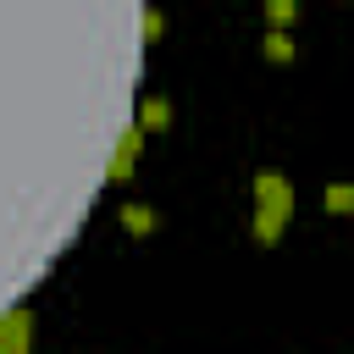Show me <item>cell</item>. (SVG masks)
<instances>
[{"label": "cell", "instance_id": "cell-2", "mask_svg": "<svg viewBox=\"0 0 354 354\" xmlns=\"http://www.w3.org/2000/svg\"><path fill=\"white\" fill-rule=\"evenodd\" d=\"M138 155H144V127L133 122V127H122V138H116V155H111V166H105V183H127V171L138 166Z\"/></svg>", "mask_w": 354, "mask_h": 354}, {"label": "cell", "instance_id": "cell-1", "mask_svg": "<svg viewBox=\"0 0 354 354\" xmlns=\"http://www.w3.org/2000/svg\"><path fill=\"white\" fill-rule=\"evenodd\" d=\"M288 221H293V183L277 166H260L254 171V227H249V238L260 249H277Z\"/></svg>", "mask_w": 354, "mask_h": 354}, {"label": "cell", "instance_id": "cell-7", "mask_svg": "<svg viewBox=\"0 0 354 354\" xmlns=\"http://www.w3.org/2000/svg\"><path fill=\"white\" fill-rule=\"evenodd\" d=\"M260 55H266L271 66H288V61H293V39H288V33H271V28H266V39H260Z\"/></svg>", "mask_w": 354, "mask_h": 354}, {"label": "cell", "instance_id": "cell-8", "mask_svg": "<svg viewBox=\"0 0 354 354\" xmlns=\"http://www.w3.org/2000/svg\"><path fill=\"white\" fill-rule=\"evenodd\" d=\"M293 17H299V6H293V0H266V28H271V33H288V28H293Z\"/></svg>", "mask_w": 354, "mask_h": 354}, {"label": "cell", "instance_id": "cell-6", "mask_svg": "<svg viewBox=\"0 0 354 354\" xmlns=\"http://www.w3.org/2000/svg\"><path fill=\"white\" fill-rule=\"evenodd\" d=\"M321 205H326V216H354V183H326V194H321Z\"/></svg>", "mask_w": 354, "mask_h": 354}, {"label": "cell", "instance_id": "cell-3", "mask_svg": "<svg viewBox=\"0 0 354 354\" xmlns=\"http://www.w3.org/2000/svg\"><path fill=\"white\" fill-rule=\"evenodd\" d=\"M0 354H33V310L28 304H17L0 321Z\"/></svg>", "mask_w": 354, "mask_h": 354}, {"label": "cell", "instance_id": "cell-5", "mask_svg": "<svg viewBox=\"0 0 354 354\" xmlns=\"http://www.w3.org/2000/svg\"><path fill=\"white\" fill-rule=\"evenodd\" d=\"M138 127H144V133H166V127H171V100H166V94H144Z\"/></svg>", "mask_w": 354, "mask_h": 354}, {"label": "cell", "instance_id": "cell-9", "mask_svg": "<svg viewBox=\"0 0 354 354\" xmlns=\"http://www.w3.org/2000/svg\"><path fill=\"white\" fill-rule=\"evenodd\" d=\"M144 33H149V39H160V33H166V17H160V11H149V17H144Z\"/></svg>", "mask_w": 354, "mask_h": 354}, {"label": "cell", "instance_id": "cell-4", "mask_svg": "<svg viewBox=\"0 0 354 354\" xmlns=\"http://www.w3.org/2000/svg\"><path fill=\"white\" fill-rule=\"evenodd\" d=\"M116 221H122V232H127V238H149V232L160 227L155 205H144V199H127V205L116 210Z\"/></svg>", "mask_w": 354, "mask_h": 354}]
</instances>
